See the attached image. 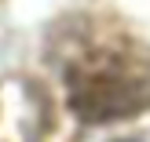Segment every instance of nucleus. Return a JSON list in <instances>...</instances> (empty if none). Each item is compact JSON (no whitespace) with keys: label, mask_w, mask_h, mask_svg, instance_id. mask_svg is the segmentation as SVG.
<instances>
[{"label":"nucleus","mask_w":150,"mask_h":142,"mask_svg":"<svg viewBox=\"0 0 150 142\" xmlns=\"http://www.w3.org/2000/svg\"><path fill=\"white\" fill-rule=\"evenodd\" d=\"M66 99L88 124H110L150 106V48L125 33L88 36L66 55Z\"/></svg>","instance_id":"1"}]
</instances>
